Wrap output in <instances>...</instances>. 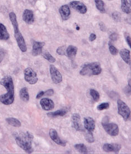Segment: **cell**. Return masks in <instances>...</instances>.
Here are the masks:
<instances>
[{
	"label": "cell",
	"mask_w": 131,
	"mask_h": 154,
	"mask_svg": "<svg viewBox=\"0 0 131 154\" xmlns=\"http://www.w3.org/2000/svg\"><path fill=\"white\" fill-rule=\"evenodd\" d=\"M0 84L6 89L7 92L0 96V102L4 105L12 104L15 100L14 85L12 77L10 75L4 77L0 82Z\"/></svg>",
	"instance_id": "cell-1"
},
{
	"label": "cell",
	"mask_w": 131,
	"mask_h": 154,
	"mask_svg": "<svg viewBox=\"0 0 131 154\" xmlns=\"http://www.w3.org/2000/svg\"><path fill=\"white\" fill-rule=\"evenodd\" d=\"M14 137L18 146L25 151L26 152L32 153L33 152L32 145L34 136L32 133L28 131L26 132H21L15 134Z\"/></svg>",
	"instance_id": "cell-2"
},
{
	"label": "cell",
	"mask_w": 131,
	"mask_h": 154,
	"mask_svg": "<svg viewBox=\"0 0 131 154\" xmlns=\"http://www.w3.org/2000/svg\"><path fill=\"white\" fill-rule=\"evenodd\" d=\"M9 17L14 29L15 38L17 43V45L19 47V49L21 50V51L25 53L27 51V46L25 38H23V36L19 31V23L17 20L16 15L14 12H11L9 14Z\"/></svg>",
	"instance_id": "cell-3"
},
{
	"label": "cell",
	"mask_w": 131,
	"mask_h": 154,
	"mask_svg": "<svg viewBox=\"0 0 131 154\" xmlns=\"http://www.w3.org/2000/svg\"><path fill=\"white\" fill-rule=\"evenodd\" d=\"M102 72V68L98 62H93L86 64L82 68L80 74L82 76L97 75Z\"/></svg>",
	"instance_id": "cell-4"
},
{
	"label": "cell",
	"mask_w": 131,
	"mask_h": 154,
	"mask_svg": "<svg viewBox=\"0 0 131 154\" xmlns=\"http://www.w3.org/2000/svg\"><path fill=\"white\" fill-rule=\"evenodd\" d=\"M102 125L103 127L104 130L111 136H116L119 134V127L118 125L115 123L108 122V119L106 117L102 120Z\"/></svg>",
	"instance_id": "cell-5"
},
{
	"label": "cell",
	"mask_w": 131,
	"mask_h": 154,
	"mask_svg": "<svg viewBox=\"0 0 131 154\" xmlns=\"http://www.w3.org/2000/svg\"><path fill=\"white\" fill-rule=\"evenodd\" d=\"M118 113L121 116L124 121H127L130 117L131 110L127 104L121 100H117Z\"/></svg>",
	"instance_id": "cell-6"
},
{
	"label": "cell",
	"mask_w": 131,
	"mask_h": 154,
	"mask_svg": "<svg viewBox=\"0 0 131 154\" xmlns=\"http://www.w3.org/2000/svg\"><path fill=\"white\" fill-rule=\"evenodd\" d=\"M24 77L25 81L31 85H35L39 80L37 74L31 68H27L25 69Z\"/></svg>",
	"instance_id": "cell-7"
},
{
	"label": "cell",
	"mask_w": 131,
	"mask_h": 154,
	"mask_svg": "<svg viewBox=\"0 0 131 154\" xmlns=\"http://www.w3.org/2000/svg\"><path fill=\"white\" fill-rule=\"evenodd\" d=\"M50 72L51 79L54 83L59 84L62 82V74L54 65L50 66Z\"/></svg>",
	"instance_id": "cell-8"
},
{
	"label": "cell",
	"mask_w": 131,
	"mask_h": 154,
	"mask_svg": "<svg viewBox=\"0 0 131 154\" xmlns=\"http://www.w3.org/2000/svg\"><path fill=\"white\" fill-rule=\"evenodd\" d=\"M72 126L76 131L83 132L84 128L81 123V117L78 113H74L71 117Z\"/></svg>",
	"instance_id": "cell-9"
},
{
	"label": "cell",
	"mask_w": 131,
	"mask_h": 154,
	"mask_svg": "<svg viewBox=\"0 0 131 154\" xmlns=\"http://www.w3.org/2000/svg\"><path fill=\"white\" fill-rule=\"evenodd\" d=\"M69 6L81 14H85L87 11V8L86 6L80 1H72L69 3Z\"/></svg>",
	"instance_id": "cell-10"
},
{
	"label": "cell",
	"mask_w": 131,
	"mask_h": 154,
	"mask_svg": "<svg viewBox=\"0 0 131 154\" xmlns=\"http://www.w3.org/2000/svg\"><path fill=\"white\" fill-rule=\"evenodd\" d=\"M122 146L118 143H105L103 146V150L106 152L118 153L121 150Z\"/></svg>",
	"instance_id": "cell-11"
},
{
	"label": "cell",
	"mask_w": 131,
	"mask_h": 154,
	"mask_svg": "<svg viewBox=\"0 0 131 154\" xmlns=\"http://www.w3.org/2000/svg\"><path fill=\"white\" fill-rule=\"evenodd\" d=\"M45 45V42H43L33 41L32 45V55L34 57L38 56L42 53L43 46Z\"/></svg>",
	"instance_id": "cell-12"
},
{
	"label": "cell",
	"mask_w": 131,
	"mask_h": 154,
	"mask_svg": "<svg viewBox=\"0 0 131 154\" xmlns=\"http://www.w3.org/2000/svg\"><path fill=\"white\" fill-rule=\"evenodd\" d=\"M49 135L51 139L53 140V141H54V143H57L58 145L63 147L66 146V143L63 140H62V139L60 138L56 130H54V128H51L50 130Z\"/></svg>",
	"instance_id": "cell-13"
},
{
	"label": "cell",
	"mask_w": 131,
	"mask_h": 154,
	"mask_svg": "<svg viewBox=\"0 0 131 154\" xmlns=\"http://www.w3.org/2000/svg\"><path fill=\"white\" fill-rule=\"evenodd\" d=\"M39 103L43 109L45 111H51L54 108V101L48 98H43L41 99Z\"/></svg>",
	"instance_id": "cell-14"
},
{
	"label": "cell",
	"mask_w": 131,
	"mask_h": 154,
	"mask_svg": "<svg viewBox=\"0 0 131 154\" xmlns=\"http://www.w3.org/2000/svg\"><path fill=\"white\" fill-rule=\"evenodd\" d=\"M83 124L85 129L89 132H92L96 128L95 121L92 117H85L83 120Z\"/></svg>",
	"instance_id": "cell-15"
},
{
	"label": "cell",
	"mask_w": 131,
	"mask_h": 154,
	"mask_svg": "<svg viewBox=\"0 0 131 154\" xmlns=\"http://www.w3.org/2000/svg\"><path fill=\"white\" fill-rule=\"evenodd\" d=\"M22 19H23V21L27 24L30 25V24L33 23L34 21H35L33 12L31 10L26 9L23 11Z\"/></svg>",
	"instance_id": "cell-16"
},
{
	"label": "cell",
	"mask_w": 131,
	"mask_h": 154,
	"mask_svg": "<svg viewBox=\"0 0 131 154\" xmlns=\"http://www.w3.org/2000/svg\"><path fill=\"white\" fill-rule=\"evenodd\" d=\"M59 12L63 21L67 20L71 15V11L68 5H64L61 6L59 9Z\"/></svg>",
	"instance_id": "cell-17"
},
{
	"label": "cell",
	"mask_w": 131,
	"mask_h": 154,
	"mask_svg": "<svg viewBox=\"0 0 131 154\" xmlns=\"http://www.w3.org/2000/svg\"><path fill=\"white\" fill-rule=\"evenodd\" d=\"M130 51L127 49H123L120 50V54L121 57L127 64L131 65V57Z\"/></svg>",
	"instance_id": "cell-18"
},
{
	"label": "cell",
	"mask_w": 131,
	"mask_h": 154,
	"mask_svg": "<svg viewBox=\"0 0 131 154\" xmlns=\"http://www.w3.org/2000/svg\"><path fill=\"white\" fill-rule=\"evenodd\" d=\"M10 38V34L4 24L0 23V40H7Z\"/></svg>",
	"instance_id": "cell-19"
},
{
	"label": "cell",
	"mask_w": 131,
	"mask_h": 154,
	"mask_svg": "<svg viewBox=\"0 0 131 154\" xmlns=\"http://www.w3.org/2000/svg\"><path fill=\"white\" fill-rule=\"evenodd\" d=\"M77 48L76 46H73V45H69L67 49H66V55L67 57L71 59H73L76 56V54L77 53Z\"/></svg>",
	"instance_id": "cell-20"
},
{
	"label": "cell",
	"mask_w": 131,
	"mask_h": 154,
	"mask_svg": "<svg viewBox=\"0 0 131 154\" xmlns=\"http://www.w3.org/2000/svg\"><path fill=\"white\" fill-rule=\"evenodd\" d=\"M19 97L21 100L27 102L30 100V95L26 87H23L19 91Z\"/></svg>",
	"instance_id": "cell-21"
},
{
	"label": "cell",
	"mask_w": 131,
	"mask_h": 154,
	"mask_svg": "<svg viewBox=\"0 0 131 154\" xmlns=\"http://www.w3.org/2000/svg\"><path fill=\"white\" fill-rule=\"evenodd\" d=\"M121 9L124 12L129 14L131 12L130 3L128 0H121Z\"/></svg>",
	"instance_id": "cell-22"
},
{
	"label": "cell",
	"mask_w": 131,
	"mask_h": 154,
	"mask_svg": "<svg viewBox=\"0 0 131 154\" xmlns=\"http://www.w3.org/2000/svg\"><path fill=\"white\" fill-rule=\"evenodd\" d=\"M6 121L8 125L15 127H19L21 126V123L19 120L13 117H8L6 119Z\"/></svg>",
	"instance_id": "cell-23"
},
{
	"label": "cell",
	"mask_w": 131,
	"mask_h": 154,
	"mask_svg": "<svg viewBox=\"0 0 131 154\" xmlns=\"http://www.w3.org/2000/svg\"><path fill=\"white\" fill-rule=\"evenodd\" d=\"M67 113V111L66 109H60L54 112H49L47 113V115L50 117H56L59 116H64Z\"/></svg>",
	"instance_id": "cell-24"
},
{
	"label": "cell",
	"mask_w": 131,
	"mask_h": 154,
	"mask_svg": "<svg viewBox=\"0 0 131 154\" xmlns=\"http://www.w3.org/2000/svg\"><path fill=\"white\" fill-rule=\"evenodd\" d=\"M74 148L78 151V152L81 154L88 153V149L86 146L83 143H77L74 145Z\"/></svg>",
	"instance_id": "cell-25"
},
{
	"label": "cell",
	"mask_w": 131,
	"mask_h": 154,
	"mask_svg": "<svg viewBox=\"0 0 131 154\" xmlns=\"http://www.w3.org/2000/svg\"><path fill=\"white\" fill-rule=\"evenodd\" d=\"M95 2L97 10L102 14L105 13L106 10L104 7V2L102 0H95Z\"/></svg>",
	"instance_id": "cell-26"
},
{
	"label": "cell",
	"mask_w": 131,
	"mask_h": 154,
	"mask_svg": "<svg viewBox=\"0 0 131 154\" xmlns=\"http://www.w3.org/2000/svg\"><path fill=\"white\" fill-rule=\"evenodd\" d=\"M89 94L92 97L93 100L95 102H98L100 100V93L94 89H91L89 90Z\"/></svg>",
	"instance_id": "cell-27"
},
{
	"label": "cell",
	"mask_w": 131,
	"mask_h": 154,
	"mask_svg": "<svg viewBox=\"0 0 131 154\" xmlns=\"http://www.w3.org/2000/svg\"><path fill=\"white\" fill-rule=\"evenodd\" d=\"M42 56L43 58H45V59H46L47 60H48V62H50V63H53L56 62V59L48 51L44 52L42 54Z\"/></svg>",
	"instance_id": "cell-28"
},
{
	"label": "cell",
	"mask_w": 131,
	"mask_h": 154,
	"mask_svg": "<svg viewBox=\"0 0 131 154\" xmlns=\"http://www.w3.org/2000/svg\"><path fill=\"white\" fill-rule=\"evenodd\" d=\"M85 138L86 140L89 143H93L95 142V139L92 132L87 131L85 134Z\"/></svg>",
	"instance_id": "cell-29"
},
{
	"label": "cell",
	"mask_w": 131,
	"mask_h": 154,
	"mask_svg": "<svg viewBox=\"0 0 131 154\" xmlns=\"http://www.w3.org/2000/svg\"><path fill=\"white\" fill-rule=\"evenodd\" d=\"M109 108V103L108 102L102 103L97 106V109L98 111H103Z\"/></svg>",
	"instance_id": "cell-30"
},
{
	"label": "cell",
	"mask_w": 131,
	"mask_h": 154,
	"mask_svg": "<svg viewBox=\"0 0 131 154\" xmlns=\"http://www.w3.org/2000/svg\"><path fill=\"white\" fill-rule=\"evenodd\" d=\"M109 50L110 51V53L113 55H116L118 53V50L116 48V47L113 46L112 44L109 43Z\"/></svg>",
	"instance_id": "cell-31"
},
{
	"label": "cell",
	"mask_w": 131,
	"mask_h": 154,
	"mask_svg": "<svg viewBox=\"0 0 131 154\" xmlns=\"http://www.w3.org/2000/svg\"><path fill=\"white\" fill-rule=\"evenodd\" d=\"M57 53L60 55H66V49L65 46H61L58 47L56 50Z\"/></svg>",
	"instance_id": "cell-32"
},
{
	"label": "cell",
	"mask_w": 131,
	"mask_h": 154,
	"mask_svg": "<svg viewBox=\"0 0 131 154\" xmlns=\"http://www.w3.org/2000/svg\"><path fill=\"white\" fill-rule=\"evenodd\" d=\"M112 18L116 22H119L121 19V14L119 12H115L112 14Z\"/></svg>",
	"instance_id": "cell-33"
},
{
	"label": "cell",
	"mask_w": 131,
	"mask_h": 154,
	"mask_svg": "<svg viewBox=\"0 0 131 154\" xmlns=\"http://www.w3.org/2000/svg\"><path fill=\"white\" fill-rule=\"evenodd\" d=\"M124 38L126 39V42H127L128 45H129L130 47H131V36L129 33H128L127 32H124Z\"/></svg>",
	"instance_id": "cell-34"
},
{
	"label": "cell",
	"mask_w": 131,
	"mask_h": 154,
	"mask_svg": "<svg viewBox=\"0 0 131 154\" xmlns=\"http://www.w3.org/2000/svg\"><path fill=\"white\" fill-rule=\"evenodd\" d=\"M54 94V91L53 89H49L46 91H44V96L50 97L53 96Z\"/></svg>",
	"instance_id": "cell-35"
},
{
	"label": "cell",
	"mask_w": 131,
	"mask_h": 154,
	"mask_svg": "<svg viewBox=\"0 0 131 154\" xmlns=\"http://www.w3.org/2000/svg\"><path fill=\"white\" fill-rule=\"evenodd\" d=\"M5 54H6L5 50L2 48H0V63L4 60V58L5 57Z\"/></svg>",
	"instance_id": "cell-36"
},
{
	"label": "cell",
	"mask_w": 131,
	"mask_h": 154,
	"mask_svg": "<svg viewBox=\"0 0 131 154\" xmlns=\"http://www.w3.org/2000/svg\"><path fill=\"white\" fill-rule=\"evenodd\" d=\"M118 35L115 32L112 33V34H111L109 36V38L112 41H116L118 39Z\"/></svg>",
	"instance_id": "cell-37"
},
{
	"label": "cell",
	"mask_w": 131,
	"mask_h": 154,
	"mask_svg": "<svg viewBox=\"0 0 131 154\" xmlns=\"http://www.w3.org/2000/svg\"><path fill=\"white\" fill-rule=\"evenodd\" d=\"M97 36L95 34H91L89 37V40L90 42H93L94 40H95L96 39Z\"/></svg>",
	"instance_id": "cell-38"
},
{
	"label": "cell",
	"mask_w": 131,
	"mask_h": 154,
	"mask_svg": "<svg viewBox=\"0 0 131 154\" xmlns=\"http://www.w3.org/2000/svg\"><path fill=\"white\" fill-rule=\"evenodd\" d=\"M44 96V91H41L37 94L36 96V99H39Z\"/></svg>",
	"instance_id": "cell-39"
},
{
	"label": "cell",
	"mask_w": 131,
	"mask_h": 154,
	"mask_svg": "<svg viewBox=\"0 0 131 154\" xmlns=\"http://www.w3.org/2000/svg\"><path fill=\"white\" fill-rule=\"evenodd\" d=\"M100 30H101L102 31H106V26H105L104 23H100Z\"/></svg>",
	"instance_id": "cell-40"
},
{
	"label": "cell",
	"mask_w": 131,
	"mask_h": 154,
	"mask_svg": "<svg viewBox=\"0 0 131 154\" xmlns=\"http://www.w3.org/2000/svg\"><path fill=\"white\" fill-rule=\"evenodd\" d=\"M76 29L78 30H80V27H78V26H77V28H76Z\"/></svg>",
	"instance_id": "cell-41"
},
{
	"label": "cell",
	"mask_w": 131,
	"mask_h": 154,
	"mask_svg": "<svg viewBox=\"0 0 131 154\" xmlns=\"http://www.w3.org/2000/svg\"><path fill=\"white\" fill-rule=\"evenodd\" d=\"M128 2L130 3V1H131V0H128Z\"/></svg>",
	"instance_id": "cell-42"
}]
</instances>
